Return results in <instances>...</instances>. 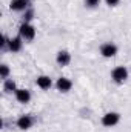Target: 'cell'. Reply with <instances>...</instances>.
<instances>
[{
	"mask_svg": "<svg viewBox=\"0 0 131 132\" xmlns=\"http://www.w3.org/2000/svg\"><path fill=\"white\" fill-rule=\"evenodd\" d=\"M35 26H34L33 23H26V22H23L20 26H19V35L25 40V42H33L34 38H35Z\"/></svg>",
	"mask_w": 131,
	"mask_h": 132,
	"instance_id": "1",
	"label": "cell"
},
{
	"mask_svg": "<svg viewBox=\"0 0 131 132\" xmlns=\"http://www.w3.org/2000/svg\"><path fill=\"white\" fill-rule=\"evenodd\" d=\"M99 52H100V55L105 57V59H113V57L117 55L119 48H117L116 43H113V42H106V43H102V45H100Z\"/></svg>",
	"mask_w": 131,
	"mask_h": 132,
	"instance_id": "2",
	"label": "cell"
},
{
	"mask_svg": "<svg viewBox=\"0 0 131 132\" xmlns=\"http://www.w3.org/2000/svg\"><path fill=\"white\" fill-rule=\"evenodd\" d=\"M128 75H130V72H128V69H127L125 66H116V68L111 71V78H113V81L117 83V85L125 83V81L128 80Z\"/></svg>",
	"mask_w": 131,
	"mask_h": 132,
	"instance_id": "3",
	"label": "cell"
},
{
	"mask_svg": "<svg viewBox=\"0 0 131 132\" xmlns=\"http://www.w3.org/2000/svg\"><path fill=\"white\" fill-rule=\"evenodd\" d=\"M102 125L105 126V128H114L119 121H120V114L119 112H106L103 117H102Z\"/></svg>",
	"mask_w": 131,
	"mask_h": 132,
	"instance_id": "4",
	"label": "cell"
},
{
	"mask_svg": "<svg viewBox=\"0 0 131 132\" xmlns=\"http://www.w3.org/2000/svg\"><path fill=\"white\" fill-rule=\"evenodd\" d=\"M30 8H31V0H11L9 2V9L14 12H25Z\"/></svg>",
	"mask_w": 131,
	"mask_h": 132,
	"instance_id": "5",
	"label": "cell"
},
{
	"mask_svg": "<svg viewBox=\"0 0 131 132\" xmlns=\"http://www.w3.org/2000/svg\"><path fill=\"white\" fill-rule=\"evenodd\" d=\"M23 42H25V40H23L20 35L11 37V38L8 40V46H6V49H8L9 52H12V54L20 52V51H22V46H23Z\"/></svg>",
	"mask_w": 131,
	"mask_h": 132,
	"instance_id": "6",
	"label": "cell"
},
{
	"mask_svg": "<svg viewBox=\"0 0 131 132\" xmlns=\"http://www.w3.org/2000/svg\"><path fill=\"white\" fill-rule=\"evenodd\" d=\"M34 120L31 115H28V114H25V115H20L19 118H17V121H16V125H17V128L19 129H22V131H28V129H31L34 126Z\"/></svg>",
	"mask_w": 131,
	"mask_h": 132,
	"instance_id": "7",
	"label": "cell"
},
{
	"mask_svg": "<svg viewBox=\"0 0 131 132\" xmlns=\"http://www.w3.org/2000/svg\"><path fill=\"white\" fill-rule=\"evenodd\" d=\"M56 88L59 92H69L72 89V80H69L68 77H59L56 81Z\"/></svg>",
	"mask_w": 131,
	"mask_h": 132,
	"instance_id": "8",
	"label": "cell"
},
{
	"mask_svg": "<svg viewBox=\"0 0 131 132\" xmlns=\"http://www.w3.org/2000/svg\"><path fill=\"white\" fill-rule=\"evenodd\" d=\"M14 97H16V100H17L19 103L26 104V103H30V100H31V92H30V89H26V88H17Z\"/></svg>",
	"mask_w": 131,
	"mask_h": 132,
	"instance_id": "9",
	"label": "cell"
},
{
	"mask_svg": "<svg viewBox=\"0 0 131 132\" xmlns=\"http://www.w3.org/2000/svg\"><path fill=\"white\" fill-rule=\"evenodd\" d=\"M71 60H72V57H71V54L65 51V49H62V51H59L57 52V55H56V63L59 66H62V68H65L71 63Z\"/></svg>",
	"mask_w": 131,
	"mask_h": 132,
	"instance_id": "10",
	"label": "cell"
},
{
	"mask_svg": "<svg viewBox=\"0 0 131 132\" xmlns=\"http://www.w3.org/2000/svg\"><path fill=\"white\" fill-rule=\"evenodd\" d=\"M35 85H37V88H40L42 91H48V89L53 88V80H51L49 75H39V77L35 78Z\"/></svg>",
	"mask_w": 131,
	"mask_h": 132,
	"instance_id": "11",
	"label": "cell"
},
{
	"mask_svg": "<svg viewBox=\"0 0 131 132\" xmlns=\"http://www.w3.org/2000/svg\"><path fill=\"white\" fill-rule=\"evenodd\" d=\"M16 91H17V85L12 78L3 80V92L5 94H16Z\"/></svg>",
	"mask_w": 131,
	"mask_h": 132,
	"instance_id": "12",
	"label": "cell"
},
{
	"mask_svg": "<svg viewBox=\"0 0 131 132\" xmlns=\"http://www.w3.org/2000/svg\"><path fill=\"white\" fill-rule=\"evenodd\" d=\"M9 74H11L9 66L6 65V63H2L0 65V77H2V80H8L9 78Z\"/></svg>",
	"mask_w": 131,
	"mask_h": 132,
	"instance_id": "13",
	"label": "cell"
},
{
	"mask_svg": "<svg viewBox=\"0 0 131 132\" xmlns=\"http://www.w3.org/2000/svg\"><path fill=\"white\" fill-rule=\"evenodd\" d=\"M34 19V9L33 8H30V9H26L25 11V14H23V22H26V23H31V20Z\"/></svg>",
	"mask_w": 131,
	"mask_h": 132,
	"instance_id": "14",
	"label": "cell"
},
{
	"mask_svg": "<svg viewBox=\"0 0 131 132\" xmlns=\"http://www.w3.org/2000/svg\"><path fill=\"white\" fill-rule=\"evenodd\" d=\"M100 2L102 0H85V6L90 8V9H94V8H97L100 5Z\"/></svg>",
	"mask_w": 131,
	"mask_h": 132,
	"instance_id": "15",
	"label": "cell"
},
{
	"mask_svg": "<svg viewBox=\"0 0 131 132\" xmlns=\"http://www.w3.org/2000/svg\"><path fill=\"white\" fill-rule=\"evenodd\" d=\"M105 3H106L110 8H114V6H117V5L120 3V0H105Z\"/></svg>",
	"mask_w": 131,
	"mask_h": 132,
	"instance_id": "16",
	"label": "cell"
}]
</instances>
